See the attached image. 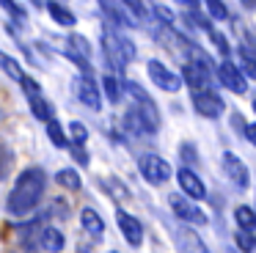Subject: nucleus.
Masks as SVG:
<instances>
[{"label": "nucleus", "mask_w": 256, "mask_h": 253, "mask_svg": "<svg viewBox=\"0 0 256 253\" xmlns=\"http://www.w3.org/2000/svg\"><path fill=\"white\" fill-rule=\"evenodd\" d=\"M44 190H47L44 168H39V165L25 168L22 174L17 176V182H14L12 192H8V198H6V212L14 214V218L30 214L36 206H39L42 198H44Z\"/></svg>", "instance_id": "nucleus-1"}, {"label": "nucleus", "mask_w": 256, "mask_h": 253, "mask_svg": "<svg viewBox=\"0 0 256 253\" xmlns=\"http://www.w3.org/2000/svg\"><path fill=\"white\" fill-rule=\"evenodd\" d=\"M102 52H105V60L110 69H116V74H122L124 69H127V64H132L135 60V44L130 42L124 33H118L116 28L108 25L105 30H102Z\"/></svg>", "instance_id": "nucleus-2"}, {"label": "nucleus", "mask_w": 256, "mask_h": 253, "mask_svg": "<svg viewBox=\"0 0 256 253\" xmlns=\"http://www.w3.org/2000/svg\"><path fill=\"white\" fill-rule=\"evenodd\" d=\"M102 11L110 16L113 25L118 28H138V22H144L146 8L140 0H100Z\"/></svg>", "instance_id": "nucleus-3"}, {"label": "nucleus", "mask_w": 256, "mask_h": 253, "mask_svg": "<svg viewBox=\"0 0 256 253\" xmlns=\"http://www.w3.org/2000/svg\"><path fill=\"white\" fill-rule=\"evenodd\" d=\"M138 170L149 184H166L171 179V162L160 154H140L138 157Z\"/></svg>", "instance_id": "nucleus-4"}, {"label": "nucleus", "mask_w": 256, "mask_h": 253, "mask_svg": "<svg viewBox=\"0 0 256 253\" xmlns=\"http://www.w3.org/2000/svg\"><path fill=\"white\" fill-rule=\"evenodd\" d=\"M20 86H22L25 99H28V104H30V113H34L39 121L50 124V121H52V104L47 102L44 96H42V86L34 80V77H28V74H25L22 80H20Z\"/></svg>", "instance_id": "nucleus-5"}, {"label": "nucleus", "mask_w": 256, "mask_h": 253, "mask_svg": "<svg viewBox=\"0 0 256 253\" xmlns=\"http://www.w3.org/2000/svg\"><path fill=\"white\" fill-rule=\"evenodd\" d=\"M168 206H171V212L176 214L182 223H193V226H206V214L204 209L196 206V201H190L184 192H171L168 196Z\"/></svg>", "instance_id": "nucleus-6"}, {"label": "nucleus", "mask_w": 256, "mask_h": 253, "mask_svg": "<svg viewBox=\"0 0 256 253\" xmlns=\"http://www.w3.org/2000/svg\"><path fill=\"white\" fill-rule=\"evenodd\" d=\"M146 72H149V80L154 82L160 91H168V94H176L179 88H182V74H176L174 69H168L162 60H157V58H152L149 64H146Z\"/></svg>", "instance_id": "nucleus-7"}, {"label": "nucleus", "mask_w": 256, "mask_h": 253, "mask_svg": "<svg viewBox=\"0 0 256 253\" xmlns=\"http://www.w3.org/2000/svg\"><path fill=\"white\" fill-rule=\"evenodd\" d=\"M193 108L198 116H204V118H220L223 113H226V102H223V96L215 91V88H206V91H193Z\"/></svg>", "instance_id": "nucleus-8"}, {"label": "nucleus", "mask_w": 256, "mask_h": 253, "mask_svg": "<svg viewBox=\"0 0 256 253\" xmlns=\"http://www.w3.org/2000/svg\"><path fill=\"white\" fill-rule=\"evenodd\" d=\"M72 88H74V96H78L80 104H86V108H91V110L102 108V91H100V86H96V80L91 74H78L72 82Z\"/></svg>", "instance_id": "nucleus-9"}, {"label": "nucleus", "mask_w": 256, "mask_h": 253, "mask_svg": "<svg viewBox=\"0 0 256 253\" xmlns=\"http://www.w3.org/2000/svg\"><path fill=\"white\" fill-rule=\"evenodd\" d=\"M220 165H223V174H226V179L232 182L237 190H248V184H250L248 165H245L242 160L237 157V154H234V152H223Z\"/></svg>", "instance_id": "nucleus-10"}, {"label": "nucleus", "mask_w": 256, "mask_h": 253, "mask_svg": "<svg viewBox=\"0 0 256 253\" xmlns=\"http://www.w3.org/2000/svg\"><path fill=\"white\" fill-rule=\"evenodd\" d=\"M218 82L232 94H245L248 91V77H245L242 69L234 66L232 60H220V64H218Z\"/></svg>", "instance_id": "nucleus-11"}, {"label": "nucleus", "mask_w": 256, "mask_h": 253, "mask_svg": "<svg viewBox=\"0 0 256 253\" xmlns=\"http://www.w3.org/2000/svg\"><path fill=\"white\" fill-rule=\"evenodd\" d=\"M176 182H179V192H184L190 201H204L206 198V184L193 168H179Z\"/></svg>", "instance_id": "nucleus-12"}, {"label": "nucleus", "mask_w": 256, "mask_h": 253, "mask_svg": "<svg viewBox=\"0 0 256 253\" xmlns=\"http://www.w3.org/2000/svg\"><path fill=\"white\" fill-rule=\"evenodd\" d=\"M116 223L122 228V236L127 240V245H132V248L144 245V223L135 214L124 212V209H116Z\"/></svg>", "instance_id": "nucleus-13"}, {"label": "nucleus", "mask_w": 256, "mask_h": 253, "mask_svg": "<svg viewBox=\"0 0 256 253\" xmlns=\"http://www.w3.org/2000/svg\"><path fill=\"white\" fill-rule=\"evenodd\" d=\"M80 226H83V231L88 236H94V240H100V236L105 234V220H102V214L91 206H83V212H80Z\"/></svg>", "instance_id": "nucleus-14"}, {"label": "nucleus", "mask_w": 256, "mask_h": 253, "mask_svg": "<svg viewBox=\"0 0 256 253\" xmlns=\"http://www.w3.org/2000/svg\"><path fill=\"white\" fill-rule=\"evenodd\" d=\"M176 240H179V253H212L210 248H206V242L201 240L193 228H182L176 234Z\"/></svg>", "instance_id": "nucleus-15"}, {"label": "nucleus", "mask_w": 256, "mask_h": 253, "mask_svg": "<svg viewBox=\"0 0 256 253\" xmlns=\"http://www.w3.org/2000/svg\"><path fill=\"white\" fill-rule=\"evenodd\" d=\"M39 245H42V250H47V253H61L64 245H66V240H64L61 228H56V226H44L42 234H39Z\"/></svg>", "instance_id": "nucleus-16"}, {"label": "nucleus", "mask_w": 256, "mask_h": 253, "mask_svg": "<svg viewBox=\"0 0 256 253\" xmlns=\"http://www.w3.org/2000/svg\"><path fill=\"white\" fill-rule=\"evenodd\" d=\"M47 14H50L61 28H74V22H78V16H74L61 0H47Z\"/></svg>", "instance_id": "nucleus-17"}, {"label": "nucleus", "mask_w": 256, "mask_h": 253, "mask_svg": "<svg viewBox=\"0 0 256 253\" xmlns=\"http://www.w3.org/2000/svg\"><path fill=\"white\" fill-rule=\"evenodd\" d=\"M234 223L240 231H254L256 234V206H248V204L234 206Z\"/></svg>", "instance_id": "nucleus-18"}, {"label": "nucleus", "mask_w": 256, "mask_h": 253, "mask_svg": "<svg viewBox=\"0 0 256 253\" xmlns=\"http://www.w3.org/2000/svg\"><path fill=\"white\" fill-rule=\"evenodd\" d=\"M102 91H105L108 102L118 104L124 99V94H127V88H124V80H118L116 74H105L102 77Z\"/></svg>", "instance_id": "nucleus-19"}, {"label": "nucleus", "mask_w": 256, "mask_h": 253, "mask_svg": "<svg viewBox=\"0 0 256 253\" xmlns=\"http://www.w3.org/2000/svg\"><path fill=\"white\" fill-rule=\"evenodd\" d=\"M47 138H50V143H52L56 148H72V140L66 138V132H64V126L58 124L56 118H52L50 124H47Z\"/></svg>", "instance_id": "nucleus-20"}, {"label": "nucleus", "mask_w": 256, "mask_h": 253, "mask_svg": "<svg viewBox=\"0 0 256 253\" xmlns=\"http://www.w3.org/2000/svg\"><path fill=\"white\" fill-rule=\"evenodd\" d=\"M56 182L64 190H80V184H83V182H80V174L74 168H61L56 174Z\"/></svg>", "instance_id": "nucleus-21"}, {"label": "nucleus", "mask_w": 256, "mask_h": 253, "mask_svg": "<svg viewBox=\"0 0 256 253\" xmlns=\"http://www.w3.org/2000/svg\"><path fill=\"white\" fill-rule=\"evenodd\" d=\"M0 69H3V74H6V77H12V80H17V82L25 77L22 66H20L12 55H6V52H0Z\"/></svg>", "instance_id": "nucleus-22"}, {"label": "nucleus", "mask_w": 256, "mask_h": 253, "mask_svg": "<svg viewBox=\"0 0 256 253\" xmlns=\"http://www.w3.org/2000/svg\"><path fill=\"white\" fill-rule=\"evenodd\" d=\"M234 245L240 248L242 253H256V234L254 231H240L234 234Z\"/></svg>", "instance_id": "nucleus-23"}, {"label": "nucleus", "mask_w": 256, "mask_h": 253, "mask_svg": "<svg viewBox=\"0 0 256 253\" xmlns=\"http://www.w3.org/2000/svg\"><path fill=\"white\" fill-rule=\"evenodd\" d=\"M69 138H72V146L74 148H83L86 143H88V130H86V124L72 121V124H69Z\"/></svg>", "instance_id": "nucleus-24"}, {"label": "nucleus", "mask_w": 256, "mask_h": 253, "mask_svg": "<svg viewBox=\"0 0 256 253\" xmlns=\"http://www.w3.org/2000/svg\"><path fill=\"white\" fill-rule=\"evenodd\" d=\"M204 6L210 11V20H218V22L228 20V6L223 0H204Z\"/></svg>", "instance_id": "nucleus-25"}, {"label": "nucleus", "mask_w": 256, "mask_h": 253, "mask_svg": "<svg viewBox=\"0 0 256 253\" xmlns=\"http://www.w3.org/2000/svg\"><path fill=\"white\" fill-rule=\"evenodd\" d=\"M66 44H69V50H72V52L83 55V58H88V55H91V44H88V38L80 36V33H72Z\"/></svg>", "instance_id": "nucleus-26"}, {"label": "nucleus", "mask_w": 256, "mask_h": 253, "mask_svg": "<svg viewBox=\"0 0 256 253\" xmlns=\"http://www.w3.org/2000/svg\"><path fill=\"white\" fill-rule=\"evenodd\" d=\"M12 162H14L12 148H8L6 143H0V182L8 176V170H12Z\"/></svg>", "instance_id": "nucleus-27"}, {"label": "nucleus", "mask_w": 256, "mask_h": 253, "mask_svg": "<svg viewBox=\"0 0 256 253\" xmlns=\"http://www.w3.org/2000/svg\"><path fill=\"white\" fill-rule=\"evenodd\" d=\"M210 38H212V44L218 47V52L223 55V60H228V55H232V44H228V38L223 36L220 30H212V33H210Z\"/></svg>", "instance_id": "nucleus-28"}, {"label": "nucleus", "mask_w": 256, "mask_h": 253, "mask_svg": "<svg viewBox=\"0 0 256 253\" xmlns=\"http://www.w3.org/2000/svg\"><path fill=\"white\" fill-rule=\"evenodd\" d=\"M240 69H242V74L248 77V80H256V58L245 55L242 50H240Z\"/></svg>", "instance_id": "nucleus-29"}, {"label": "nucleus", "mask_w": 256, "mask_h": 253, "mask_svg": "<svg viewBox=\"0 0 256 253\" xmlns=\"http://www.w3.org/2000/svg\"><path fill=\"white\" fill-rule=\"evenodd\" d=\"M179 157H182V162H188L184 168H190V165L198 162V152H196L193 143H182V146H179Z\"/></svg>", "instance_id": "nucleus-30"}, {"label": "nucleus", "mask_w": 256, "mask_h": 253, "mask_svg": "<svg viewBox=\"0 0 256 253\" xmlns=\"http://www.w3.org/2000/svg\"><path fill=\"white\" fill-rule=\"evenodd\" d=\"M0 8H6L8 14L14 16V20L25 22V8H22V6H17V3H14V0H0Z\"/></svg>", "instance_id": "nucleus-31"}, {"label": "nucleus", "mask_w": 256, "mask_h": 253, "mask_svg": "<svg viewBox=\"0 0 256 253\" xmlns=\"http://www.w3.org/2000/svg\"><path fill=\"white\" fill-rule=\"evenodd\" d=\"M152 14H154L157 20H162V25H174V14L166 6H152Z\"/></svg>", "instance_id": "nucleus-32"}, {"label": "nucleus", "mask_w": 256, "mask_h": 253, "mask_svg": "<svg viewBox=\"0 0 256 253\" xmlns=\"http://www.w3.org/2000/svg\"><path fill=\"white\" fill-rule=\"evenodd\" d=\"M245 140H248L250 143V146H254L256 148V121H254V124H245Z\"/></svg>", "instance_id": "nucleus-33"}, {"label": "nucleus", "mask_w": 256, "mask_h": 253, "mask_svg": "<svg viewBox=\"0 0 256 253\" xmlns=\"http://www.w3.org/2000/svg\"><path fill=\"white\" fill-rule=\"evenodd\" d=\"M72 154H74V160H78L80 165H88V154H86V148H74L72 146Z\"/></svg>", "instance_id": "nucleus-34"}, {"label": "nucleus", "mask_w": 256, "mask_h": 253, "mask_svg": "<svg viewBox=\"0 0 256 253\" xmlns=\"http://www.w3.org/2000/svg\"><path fill=\"white\" fill-rule=\"evenodd\" d=\"M176 3L184 6L188 11H198V3H201V0H176Z\"/></svg>", "instance_id": "nucleus-35"}, {"label": "nucleus", "mask_w": 256, "mask_h": 253, "mask_svg": "<svg viewBox=\"0 0 256 253\" xmlns=\"http://www.w3.org/2000/svg\"><path fill=\"white\" fill-rule=\"evenodd\" d=\"M242 6H245L248 11H254V8H256V0H242Z\"/></svg>", "instance_id": "nucleus-36"}, {"label": "nucleus", "mask_w": 256, "mask_h": 253, "mask_svg": "<svg viewBox=\"0 0 256 253\" xmlns=\"http://www.w3.org/2000/svg\"><path fill=\"white\" fill-rule=\"evenodd\" d=\"M254 113H256V99H254Z\"/></svg>", "instance_id": "nucleus-37"}, {"label": "nucleus", "mask_w": 256, "mask_h": 253, "mask_svg": "<svg viewBox=\"0 0 256 253\" xmlns=\"http://www.w3.org/2000/svg\"><path fill=\"white\" fill-rule=\"evenodd\" d=\"M110 253H116V250H110Z\"/></svg>", "instance_id": "nucleus-38"}, {"label": "nucleus", "mask_w": 256, "mask_h": 253, "mask_svg": "<svg viewBox=\"0 0 256 253\" xmlns=\"http://www.w3.org/2000/svg\"><path fill=\"white\" fill-rule=\"evenodd\" d=\"M0 118H3V116H0Z\"/></svg>", "instance_id": "nucleus-39"}]
</instances>
